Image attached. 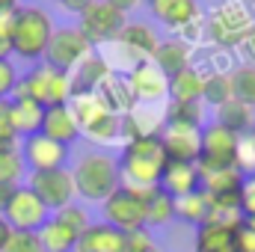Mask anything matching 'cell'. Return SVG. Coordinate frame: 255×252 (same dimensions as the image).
Wrapping results in <instances>:
<instances>
[{
  "instance_id": "obj_1",
  "label": "cell",
  "mask_w": 255,
  "mask_h": 252,
  "mask_svg": "<svg viewBox=\"0 0 255 252\" xmlns=\"http://www.w3.org/2000/svg\"><path fill=\"white\" fill-rule=\"evenodd\" d=\"M169 157L163 151L160 136H133L128 139L122 154H119V172L122 184H136V187H157L163 178Z\"/></svg>"
},
{
  "instance_id": "obj_2",
  "label": "cell",
  "mask_w": 255,
  "mask_h": 252,
  "mask_svg": "<svg viewBox=\"0 0 255 252\" xmlns=\"http://www.w3.org/2000/svg\"><path fill=\"white\" fill-rule=\"evenodd\" d=\"M74 190L77 196H83L86 202H104L107 196H113L122 187V172H119V160L104 154V151H89L83 154L74 169Z\"/></svg>"
},
{
  "instance_id": "obj_3",
  "label": "cell",
  "mask_w": 255,
  "mask_h": 252,
  "mask_svg": "<svg viewBox=\"0 0 255 252\" xmlns=\"http://www.w3.org/2000/svg\"><path fill=\"white\" fill-rule=\"evenodd\" d=\"M54 18L42 9V6H18L15 9V27H12V54H18L21 60H45L48 42L54 36Z\"/></svg>"
},
{
  "instance_id": "obj_4",
  "label": "cell",
  "mask_w": 255,
  "mask_h": 252,
  "mask_svg": "<svg viewBox=\"0 0 255 252\" xmlns=\"http://www.w3.org/2000/svg\"><path fill=\"white\" fill-rule=\"evenodd\" d=\"M12 98H33L45 110L48 107H60V104L71 101V80L60 68H54L48 63H39V65H33V71H27L15 83Z\"/></svg>"
},
{
  "instance_id": "obj_5",
  "label": "cell",
  "mask_w": 255,
  "mask_h": 252,
  "mask_svg": "<svg viewBox=\"0 0 255 252\" xmlns=\"http://www.w3.org/2000/svg\"><path fill=\"white\" fill-rule=\"evenodd\" d=\"M80 133H86L89 139H98V142H110L116 136H122V116H116L95 92H86V95H71L68 101Z\"/></svg>"
},
{
  "instance_id": "obj_6",
  "label": "cell",
  "mask_w": 255,
  "mask_h": 252,
  "mask_svg": "<svg viewBox=\"0 0 255 252\" xmlns=\"http://www.w3.org/2000/svg\"><path fill=\"white\" fill-rule=\"evenodd\" d=\"M238 154H241V136L235 130L217 125V122L202 127V145H199V163H196L202 175L235 169Z\"/></svg>"
},
{
  "instance_id": "obj_7",
  "label": "cell",
  "mask_w": 255,
  "mask_h": 252,
  "mask_svg": "<svg viewBox=\"0 0 255 252\" xmlns=\"http://www.w3.org/2000/svg\"><path fill=\"white\" fill-rule=\"evenodd\" d=\"M255 30L253 15L244 9V3L238 0H229L223 6H217L208 18V36L217 42V45H226V48H241V42Z\"/></svg>"
},
{
  "instance_id": "obj_8",
  "label": "cell",
  "mask_w": 255,
  "mask_h": 252,
  "mask_svg": "<svg viewBox=\"0 0 255 252\" xmlns=\"http://www.w3.org/2000/svg\"><path fill=\"white\" fill-rule=\"evenodd\" d=\"M92 54V42L80 33V27H60L54 30L48 51H45V63L60 68V71H71L80 60H86Z\"/></svg>"
},
{
  "instance_id": "obj_9",
  "label": "cell",
  "mask_w": 255,
  "mask_h": 252,
  "mask_svg": "<svg viewBox=\"0 0 255 252\" xmlns=\"http://www.w3.org/2000/svg\"><path fill=\"white\" fill-rule=\"evenodd\" d=\"M125 24V15L116 12L107 0H92L80 12V33L92 42V48L104 45V42H116V36L122 33Z\"/></svg>"
},
{
  "instance_id": "obj_10",
  "label": "cell",
  "mask_w": 255,
  "mask_h": 252,
  "mask_svg": "<svg viewBox=\"0 0 255 252\" xmlns=\"http://www.w3.org/2000/svg\"><path fill=\"white\" fill-rule=\"evenodd\" d=\"M3 220L12 226V232H36L39 235V229L51 220V211L42 205V199L30 187L18 184L12 193V202L3 211Z\"/></svg>"
},
{
  "instance_id": "obj_11",
  "label": "cell",
  "mask_w": 255,
  "mask_h": 252,
  "mask_svg": "<svg viewBox=\"0 0 255 252\" xmlns=\"http://www.w3.org/2000/svg\"><path fill=\"white\" fill-rule=\"evenodd\" d=\"M27 187L42 199V205L48 211H60L65 205H71V199L77 196L71 169H65V166L63 169H48V172H30Z\"/></svg>"
},
{
  "instance_id": "obj_12",
  "label": "cell",
  "mask_w": 255,
  "mask_h": 252,
  "mask_svg": "<svg viewBox=\"0 0 255 252\" xmlns=\"http://www.w3.org/2000/svg\"><path fill=\"white\" fill-rule=\"evenodd\" d=\"M101 205H104V223H110L113 229H119L125 235L136 232V229H145V202L136 199L130 190L119 187Z\"/></svg>"
},
{
  "instance_id": "obj_13",
  "label": "cell",
  "mask_w": 255,
  "mask_h": 252,
  "mask_svg": "<svg viewBox=\"0 0 255 252\" xmlns=\"http://www.w3.org/2000/svg\"><path fill=\"white\" fill-rule=\"evenodd\" d=\"M21 157H24V166L30 172H48V169H63L68 148L54 142L45 133H33L21 142Z\"/></svg>"
},
{
  "instance_id": "obj_14",
  "label": "cell",
  "mask_w": 255,
  "mask_h": 252,
  "mask_svg": "<svg viewBox=\"0 0 255 252\" xmlns=\"http://www.w3.org/2000/svg\"><path fill=\"white\" fill-rule=\"evenodd\" d=\"M125 83L136 104H154L163 95H169V80L151 63H136L130 68V74L125 77Z\"/></svg>"
},
{
  "instance_id": "obj_15",
  "label": "cell",
  "mask_w": 255,
  "mask_h": 252,
  "mask_svg": "<svg viewBox=\"0 0 255 252\" xmlns=\"http://www.w3.org/2000/svg\"><path fill=\"white\" fill-rule=\"evenodd\" d=\"M163 142V151L169 163H199V145H202V130L196 127H178V125H163L157 133Z\"/></svg>"
},
{
  "instance_id": "obj_16",
  "label": "cell",
  "mask_w": 255,
  "mask_h": 252,
  "mask_svg": "<svg viewBox=\"0 0 255 252\" xmlns=\"http://www.w3.org/2000/svg\"><path fill=\"white\" fill-rule=\"evenodd\" d=\"M148 12L169 30H187L199 18L196 0H145Z\"/></svg>"
},
{
  "instance_id": "obj_17",
  "label": "cell",
  "mask_w": 255,
  "mask_h": 252,
  "mask_svg": "<svg viewBox=\"0 0 255 252\" xmlns=\"http://www.w3.org/2000/svg\"><path fill=\"white\" fill-rule=\"evenodd\" d=\"M116 42L122 45V51H128L133 57V65H136V63H148L151 60V54H154V48H157L160 39L154 36V30L148 24L128 21L125 27H122V33L116 36Z\"/></svg>"
},
{
  "instance_id": "obj_18",
  "label": "cell",
  "mask_w": 255,
  "mask_h": 252,
  "mask_svg": "<svg viewBox=\"0 0 255 252\" xmlns=\"http://www.w3.org/2000/svg\"><path fill=\"white\" fill-rule=\"evenodd\" d=\"M74 252H125V232L110 223H89V229L77 238Z\"/></svg>"
},
{
  "instance_id": "obj_19",
  "label": "cell",
  "mask_w": 255,
  "mask_h": 252,
  "mask_svg": "<svg viewBox=\"0 0 255 252\" xmlns=\"http://www.w3.org/2000/svg\"><path fill=\"white\" fill-rule=\"evenodd\" d=\"M157 187L163 193H169L172 199H181V196H190L202 190V172L196 163H166L163 169V178Z\"/></svg>"
},
{
  "instance_id": "obj_20",
  "label": "cell",
  "mask_w": 255,
  "mask_h": 252,
  "mask_svg": "<svg viewBox=\"0 0 255 252\" xmlns=\"http://www.w3.org/2000/svg\"><path fill=\"white\" fill-rule=\"evenodd\" d=\"M148 63L169 80L172 74H178V71H184L190 65V45L184 39H163V42H157Z\"/></svg>"
},
{
  "instance_id": "obj_21",
  "label": "cell",
  "mask_w": 255,
  "mask_h": 252,
  "mask_svg": "<svg viewBox=\"0 0 255 252\" xmlns=\"http://www.w3.org/2000/svg\"><path fill=\"white\" fill-rule=\"evenodd\" d=\"M39 133L51 136L54 142H60V145L68 148V145L80 136V125H77L71 107H68V104H60V107H48V110H45V119H42V130H39Z\"/></svg>"
},
{
  "instance_id": "obj_22",
  "label": "cell",
  "mask_w": 255,
  "mask_h": 252,
  "mask_svg": "<svg viewBox=\"0 0 255 252\" xmlns=\"http://www.w3.org/2000/svg\"><path fill=\"white\" fill-rule=\"evenodd\" d=\"M110 77V68L107 63L98 57V54H89L86 60L74 65L68 71V80H71V95H86V92H95L104 80Z\"/></svg>"
},
{
  "instance_id": "obj_23",
  "label": "cell",
  "mask_w": 255,
  "mask_h": 252,
  "mask_svg": "<svg viewBox=\"0 0 255 252\" xmlns=\"http://www.w3.org/2000/svg\"><path fill=\"white\" fill-rule=\"evenodd\" d=\"M9 116H12V127L18 136H33L42 130V119H45V107L36 104L33 98H9Z\"/></svg>"
},
{
  "instance_id": "obj_24",
  "label": "cell",
  "mask_w": 255,
  "mask_h": 252,
  "mask_svg": "<svg viewBox=\"0 0 255 252\" xmlns=\"http://www.w3.org/2000/svg\"><path fill=\"white\" fill-rule=\"evenodd\" d=\"M217 125L229 127V130H235L238 136L241 133H253L255 130V110L250 104H244V101H238V98H232V101H226L223 107H217Z\"/></svg>"
},
{
  "instance_id": "obj_25",
  "label": "cell",
  "mask_w": 255,
  "mask_h": 252,
  "mask_svg": "<svg viewBox=\"0 0 255 252\" xmlns=\"http://www.w3.org/2000/svg\"><path fill=\"white\" fill-rule=\"evenodd\" d=\"M235 229L229 223H205L196 235V252H223L235 244Z\"/></svg>"
},
{
  "instance_id": "obj_26",
  "label": "cell",
  "mask_w": 255,
  "mask_h": 252,
  "mask_svg": "<svg viewBox=\"0 0 255 252\" xmlns=\"http://www.w3.org/2000/svg\"><path fill=\"white\" fill-rule=\"evenodd\" d=\"M202 86H205V77L193 65H187L184 71L169 77V98L172 101H202Z\"/></svg>"
},
{
  "instance_id": "obj_27",
  "label": "cell",
  "mask_w": 255,
  "mask_h": 252,
  "mask_svg": "<svg viewBox=\"0 0 255 252\" xmlns=\"http://www.w3.org/2000/svg\"><path fill=\"white\" fill-rule=\"evenodd\" d=\"M39 241H42L45 252H74V247H77V235L68 226H63L57 217H51L39 229Z\"/></svg>"
},
{
  "instance_id": "obj_28",
  "label": "cell",
  "mask_w": 255,
  "mask_h": 252,
  "mask_svg": "<svg viewBox=\"0 0 255 252\" xmlns=\"http://www.w3.org/2000/svg\"><path fill=\"white\" fill-rule=\"evenodd\" d=\"M175 217L184 220V223H193V226H205L208 217H211V202H208V196L199 190V193H190V196L175 199Z\"/></svg>"
},
{
  "instance_id": "obj_29",
  "label": "cell",
  "mask_w": 255,
  "mask_h": 252,
  "mask_svg": "<svg viewBox=\"0 0 255 252\" xmlns=\"http://www.w3.org/2000/svg\"><path fill=\"white\" fill-rule=\"evenodd\" d=\"M163 125L202 130V101H169V107L163 110Z\"/></svg>"
},
{
  "instance_id": "obj_30",
  "label": "cell",
  "mask_w": 255,
  "mask_h": 252,
  "mask_svg": "<svg viewBox=\"0 0 255 252\" xmlns=\"http://www.w3.org/2000/svg\"><path fill=\"white\" fill-rule=\"evenodd\" d=\"M175 220V199L157 187L145 202V226H166Z\"/></svg>"
},
{
  "instance_id": "obj_31",
  "label": "cell",
  "mask_w": 255,
  "mask_h": 252,
  "mask_svg": "<svg viewBox=\"0 0 255 252\" xmlns=\"http://www.w3.org/2000/svg\"><path fill=\"white\" fill-rule=\"evenodd\" d=\"M232 74H208L205 86H202V101L211 107H223L226 101H232Z\"/></svg>"
},
{
  "instance_id": "obj_32",
  "label": "cell",
  "mask_w": 255,
  "mask_h": 252,
  "mask_svg": "<svg viewBox=\"0 0 255 252\" xmlns=\"http://www.w3.org/2000/svg\"><path fill=\"white\" fill-rule=\"evenodd\" d=\"M232 92H235L238 101L250 104L255 110V65L253 63H244L235 68V74H232Z\"/></svg>"
},
{
  "instance_id": "obj_33",
  "label": "cell",
  "mask_w": 255,
  "mask_h": 252,
  "mask_svg": "<svg viewBox=\"0 0 255 252\" xmlns=\"http://www.w3.org/2000/svg\"><path fill=\"white\" fill-rule=\"evenodd\" d=\"M24 169H27V166H24V157H21L18 148H6V151H0V184H12V187H18Z\"/></svg>"
},
{
  "instance_id": "obj_34",
  "label": "cell",
  "mask_w": 255,
  "mask_h": 252,
  "mask_svg": "<svg viewBox=\"0 0 255 252\" xmlns=\"http://www.w3.org/2000/svg\"><path fill=\"white\" fill-rule=\"evenodd\" d=\"M54 217H57L63 226H68L77 238L89 229V217H86V211H83V208H77V205H65V208H60V211L54 214Z\"/></svg>"
},
{
  "instance_id": "obj_35",
  "label": "cell",
  "mask_w": 255,
  "mask_h": 252,
  "mask_svg": "<svg viewBox=\"0 0 255 252\" xmlns=\"http://www.w3.org/2000/svg\"><path fill=\"white\" fill-rule=\"evenodd\" d=\"M3 252H45V247H42L36 232H12V238L3 247Z\"/></svg>"
},
{
  "instance_id": "obj_36",
  "label": "cell",
  "mask_w": 255,
  "mask_h": 252,
  "mask_svg": "<svg viewBox=\"0 0 255 252\" xmlns=\"http://www.w3.org/2000/svg\"><path fill=\"white\" fill-rule=\"evenodd\" d=\"M125 252H160L154 238L148 235V229H136L125 235Z\"/></svg>"
},
{
  "instance_id": "obj_37",
  "label": "cell",
  "mask_w": 255,
  "mask_h": 252,
  "mask_svg": "<svg viewBox=\"0 0 255 252\" xmlns=\"http://www.w3.org/2000/svg\"><path fill=\"white\" fill-rule=\"evenodd\" d=\"M18 133L12 127V116H9V101H0V151L15 148Z\"/></svg>"
},
{
  "instance_id": "obj_38",
  "label": "cell",
  "mask_w": 255,
  "mask_h": 252,
  "mask_svg": "<svg viewBox=\"0 0 255 252\" xmlns=\"http://www.w3.org/2000/svg\"><path fill=\"white\" fill-rule=\"evenodd\" d=\"M18 83V71L9 60H0V101H9Z\"/></svg>"
},
{
  "instance_id": "obj_39",
  "label": "cell",
  "mask_w": 255,
  "mask_h": 252,
  "mask_svg": "<svg viewBox=\"0 0 255 252\" xmlns=\"http://www.w3.org/2000/svg\"><path fill=\"white\" fill-rule=\"evenodd\" d=\"M241 217H255V175H250L241 190Z\"/></svg>"
},
{
  "instance_id": "obj_40",
  "label": "cell",
  "mask_w": 255,
  "mask_h": 252,
  "mask_svg": "<svg viewBox=\"0 0 255 252\" xmlns=\"http://www.w3.org/2000/svg\"><path fill=\"white\" fill-rule=\"evenodd\" d=\"M235 252H255V232L253 229H247L244 223H238V229H235Z\"/></svg>"
},
{
  "instance_id": "obj_41",
  "label": "cell",
  "mask_w": 255,
  "mask_h": 252,
  "mask_svg": "<svg viewBox=\"0 0 255 252\" xmlns=\"http://www.w3.org/2000/svg\"><path fill=\"white\" fill-rule=\"evenodd\" d=\"M12 27H15V12H3L0 15V36L12 42Z\"/></svg>"
},
{
  "instance_id": "obj_42",
  "label": "cell",
  "mask_w": 255,
  "mask_h": 252,
  "mask_svg": "<svg viewBox=\"0 0 255 252\" xmlns=\"http://www.w3.org/2000/svg\"><path fill=\"white\" fill-rule=\"evenodd\" d=\"M241 51H244V57H247V63H253L255 65V30L241 42Z\"/></svg>"
},
{
  "instance_id": "obj_43",
  "label": "cell",
  "mask_w": 255,
  "mask_h": 252,
  "mask_svg": "<svg viewBox=\"0 0 255 252\" xmlns=\"http://www.w3.org/2000/svg\"><path fill=\"white\" fill-rule=\"evenodd\" d=\"M57 3L63 6L65 12H77V15H80V12H83V9H86L92 0H57Z\"/></svg>"
},
{
  "instance_id": "obj_44",
  "label": "cell",
  "mask_w": 255,
  "mask_h": 252,
  "mask_svg": "<svg viewBox=\"0 0 255 252\" xmlns=\"http://www.w3.org/2000/svg\"><path fill=\"white\" fill-rule=\"evenodd\" d=\"M107 3H110V6H113L116 12H122V15H128V12H130V9H136V6H139L142 0H107Z\"/></svg>"
},
{
  "instance_id": "obj_45",
  "label": "cell",
  "mask_w": 255,
  "mask_h": 252,
  "mask_svg": "<svg viewBox=\"0 0 255 252\" xmlns=\"http://www.w3.org/2000/svg\"><path fill=\"white\" fill-rule=\"evenodd\" d=\"M12 193H15L12 184H0V214H3V211H6V205L12 202Z\"/></svg>"
},
{
  "instance_id": "obj_46",
  "label": "cell",
  "mask_w": 255,
  "mask_h": 252,
  "mask_svg": "<svg viewBox=\"0 0 255 252\" xmlns=\"http://www.w3.org/2000/svg\"><path fill=\"white\" fill-rule=\"evenodd\" d=\"M9 238H12V226L3 220V214H0V252H3V247L9 244Z\"/></svg>"
},
{
  "instance_id": "obj_47",
  "label": "cell",
  "mask_w": 255,
  "mask_h": 252,
  "mask_svg": "<svg viewBox=\"0 0 255 252\" xmlns=\"http://www.w3.org/2000/svg\"><path fill=\"white\" fill-rule=\"evenodd\" d=\"M9 54H12V42L0 36V60H9Z\"/></svg>"
},
{
  "instance_id": "obj_48",
  "label": "cell",
  "mask_w": 255,
  "mask_h": 252,
  "mask_svg": "<svg viewBox=\"0 0 255 252\" xmlns=\"http://www.w3.org/2000/svg\"><path fill=\"white\" fill-rule=\"evenodd\" d=\"M18 6H21L18 0H0V15H3V12H15Z\"/></svg>"
},
{
  "instance_id": "obj_49",
  "label": "cell",
  "mask_w": 255,
  "mask_h": 252,
  "mask_svg": "<svg viewBox=\"0 0 255 252\" xmlns=\"http://www.w3.org/2000/svg\"><path fill=\"white\" fill-rule=\"evenodd\" d=\"M247 142H250V148H253V154H255V130L250 133V139H247Z\"/></svg>"
},
{
  "instance_id": "obj_50",
  "label": "cell",
  "mask_w": 255,
  "mask_h": 252,
  "mask_svg": "<svg viewBox=\"0 0 255 252\" xmlns=\"http://www.w3.org/2000/svg\"><path fill=\"white\" fill-rule=\"evenodd\" d=\"M223 252H235V247H229V250H223Z\"/></svg>"
},
{
  "instance_id": "obj_51",
  "label": "cell",
  "mask_w": 255,
  "mask_h": 252,
  "mask_svg": "<svg viewBox=\"0 0 255 252\" xmlns=\"http://www.w3.org/2000/svg\"><path fill=\"white\" fill-rule=\"evenodd\" d=\"M18 3H21V0H18Z\"/></svg>"
}]
</instances>
